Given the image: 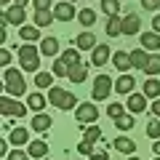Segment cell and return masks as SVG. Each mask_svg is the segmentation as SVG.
Returning <instances> with one entry per match:
<instances>
[{
  "label": "cell",
  "mask_w": 160,
  "mask_h": 160,
  "mask_svg": "<svg viewBox=\"0 0 160 160\" xmlns=\"http://www.w3.org/2000/svg\"><path fill=\"white\" fill-rule=\"evenodd\" d=\"M8 142H11L13 147H24V144H29V133H27V128H11V133H8Z\"/></svg>",
  "instance_id": "obj_18"
},
{
  "label": "cell",
  "mask_w": 160,
  "mask_h": 160,
  "mask_svg": "<svg viewBox=\"0 0 160 160\" xmlns=\"http://www.w3.org/2000/svg\"><path fill=\"white\" fill-rule=\"evenodd\" d=\"M75 46H78L80 51H93L99 43H96V38H93L91 32H83V35H78V38H75Z\"/></svg>",
  "instance_id": "obj_20"
},
{
  "label": "cell",
  "mask_w": 160,
  "mask_h": 160,
  "mask_svg": "<svg viewBox=\"0 0 160 160\" xmlns=\"http://www.w3.org/2000/svg\"><path fill=\"white\" fill-rule=\"evenodd\" d=\"M78 19H80L83 27H93V24H96V11H93V8H80Z\"/></svg>",
  "instance_id": "obj_27"
},
{
  "label": "cell",
  "mask_w": 160,
  "mask_h": 160,
  "mask_svg": "<svg viewBox=\"0 0 160 160\" xmlns=\"http://www.w3.org/2000/svg\"><path fill=\"white\" fill-rule=\"evenodd\" d=\"M128 160H142V158H136V155H131V158H128Z\"/></svg>",
  "instance_id": "obj_49"
},
{
  "label": "cell",
  "mask_w": 160,
  "mask_h": 160,
  "mask_svg": "<svg viewBox=\"0 0 160 160\" xmlns=\"http://www.w3.org/2000/svg\"><path fill=\"white\" fill-rule=\"evenodd\" d=\"M86 78H88V64L78 62V64H72V67H69V83L80 86V83H83Z\"/></svg>",
  "instance_id": "obj_13"
},
{
  "label": "cell",
  "mask_w": 160,
  "mask_h": 160,
  "mask_svg": "<svg viewBox=\"0 0 160 160\" xmlns=\"http://www.w3.org/2000/svg\"><path fill=\"white\" fill-rule=\"evenodd\" d=\"M19 64L24 72H40V48L32 43H24L19 48Z\"/></svg>",
  "instance_id": "obj_1"
},
{
  "label": "cell",
  "mask_w": 160,
  "mask_h": 160,
  "mask_svg": "<svg viewBox=\"0 0 160 160\" xmlns=\"http://www.w3.org/2000/svg\"><path fill=\"white\" fill-rule=\"evenodd\" d=\"M8 144H11L8 139H3V142H0V155H8Z\"/></svg>",
  "instance_id": "obj_45"
},
{
  "label": "cell",
  "mask_w": 160,
  "mask_h": 160,
  "mask_svg": "<svg viewBox=\"0 0 160 160\" xmlns=\"http://www.w3.org/2000/svg\"><path fill=\"white\" fill-rule=\"evenodd\" d=\"M56 22V16H53V8L51 11H35V24L38 27H48V24Z\"/></svg>",
  "instance_id": "obj_26"
},
{
  "label": "cell",
  "mask_w": 160,
  "mask_h": 160,
  "mask_svg": "<svg viewBox=\"0 0 160 160\" xmlns=\"http://www.w3.org/2000/svg\"><path fill=\"white\" fill-rule=\"evenodd\" d=\"M78 152L80 155H93V144L91 142H80L78 144Z\"/></svg>",
  "instance_id": "obj_39"
},
{
  "label": "cell",
  "mask_w": 160,
  "mask_h": 160,
  "mask_svg": "<svg viewBox=\"0 0 160 160\" xmlns=\"http://www.w3.org/2000/svg\"><path fill=\"white\" fill-rule=\"evenodd\" d=\"M48 102H51V107H59V109H78V96L59 86L48 88Z\"/></svg>",
  "instance_id": "obj_2"
},
{
  "label": "cell",
  "mask_w": 160,
  "mask_h": 160,
  "mask_svg": "<svg viewBox=\"0 0 160 160\" xmlns=\"http://www.w3.org/2000/svg\"><path fill=\"white\" fill-rule=\"evenodd\" d=\"M133 86H136V80H133L128 72H123L118 80H115V91H118L120 96H123V93H126V96H128V93H133Z\"/></svg>",
  "instance_id": "obj_11"
},
{
  "label": "cell",
  "mask_w": 160,
  "mask_h": 160,
  "mask_svg": "<svg viewBox=\"0 0 160 160\" xmlns=\"http://www.w3.org/2000/svg\"><path fill=\"white\" fill-rule=\"evenodd\" d=\"M93 160H109V155L104 152V149H93V155H91Z\"/></svg>",
  "instance_id": "obj_43"
},
{
  "label": "cell",
  "mask_w": 160,
  "mask_h": 160,
  "mask_svg": "<svg viewBox=\"0 0 160 160\" xmlns=\"http://www.w3.org/2000/svg\"><path fill=\"white\" fill-rule=\"evenodd\" d=\"M46 104H48V99L43 96V93H38V91L27 96V107L35 109V112H43V109H46Z\"/></svg>",
  "instance_id": "obj_21"
},
{
  "label": "cell",
  "mask_w": 160,
  "mask_h": 160,
  "mask_svg": "<svg viewBox=\"0 0 160 160\" xmlns=\"http://www.w3.org/2000/svg\"><path fill=\"white\" fill-rule=\"evenodd\" d=\"M147 136H149V139H160V118L149 120V126H147Z\"/></svg>",
  "instance_id": "obj_36"
},
{
  "label": "cell",
  "mask_w": 160,
  "mask_h": 160,
  "mask_svg": "<svg viewBox=\"0 0 160 160\" xmlns=\"http://www.w3.org/2000/svg\"><path fill=\"white\" fill-rule=\"evenodd\" d=\"M0 3H3V6H8V3H11V0H0Z\"/></svg>",
  "instance_id": "obj_50"
},
{
  "label": "cell",
  "mask_w": 160,
  "mask_h": 160,
  "mask_svg": "<svg viewBox=\"0 0 160 160\" xmlns=\"http://www.w3.org/2000/svg\"><path fill=\"white\" fill-rule=\"evenodd\" d=\"M3 86H6V93H8V96H16V99L27 91L24 75L19 72V69H6V72H3Z\"/></svg>",
  "instance_id": "obj_3"
},
{
  "label": "cell",
  "mask_w": 160,
  "mask_h": 160,
  "mask_svg": "<svg viewBox=\"0 0 160 160\" xmlns=\"http://www.w3.org/2000/svg\"><path fill=\"white\" fill-rule=\"evenodd\" d=\"M144 72H147L149 78H155V75L160 72V53H152V56H149V62H147V67H144Z\"/></svg>",
  "instance_id": "obj_32"
},
{
  "label": "cell",
  "mask_w": 160,
  "mask_h": 160,
  "mask_svg": "<svg viewBox=\"0 0 160 160\" xmlns=\"http://www.w3.org/2000/svg\"><path fill=\"white\" fill-rule=\"evenodd\" d=\"M123 109H128V107H123V104H118V102H115V104H109V107H107V115L115 120V118H120V115H126Z\"/></svg>",
  "instance_id": "obj_37"
},
{
  "label": "cell",
  "mask_w": 160,
  "mask_h": 160,
  "mask_svg": "<svg viewBox=\"0 0 160 160\" xmlns=\"http://www.w3.org/2000/svg\"><path fill=\"white\" fill-rule=\"evenodd\" d=\"M32 131H38V133H46L48 128H51V115H46V112H35V118H32Z\"/></svg>",
  "instance_id": "obj_16"
},
{
  "label": "cell",
  "mask_w": 160,
  "mask_h": 160,
  "mask_svg": "<svg viewBox=\"0 0 160 160\" xmlns=\"http://www.w3.org/2000/svg\"><path fill=\"white\" fill-rule=\"evenodd\" d=\"M48 155V144L46 142H29V158H46Z\"/></svg>",
  "instance_id": "obj_28"
},
{
  "label": "cell",
  "mask_w": 160,
  "mask_h": 160,
  "mask_svg": "<svg viewBox=\"0 0 160 160\" xmlns=\"http://www.w3.org/2000/svg\"><path fill=\"white\" fill-rule=\"evenodd\" d=\"M19 38L27 40V43H32V40L40 38V27L38 24H24V27H19Z\"/></svg>",
  "instance_id": "obj_22"
},
{
  "label": "cell",
  "mask_w": 160,
  "mask_h": 160,
  "mask_svg": "<svg viewBox=\"0 0 160 160\" xmlns=\"http://www.w3.org/2000/svg\"><path fill=\"white\" fill-rule=\"evenodd\" d=\"M99 139H102V128H96V126H88V128H86V133H83V142H91V144H96Z\"/></svg>",
  "instance_id": "obj_34"
},
{
  "label": "cell",
  "mask_w": 160,
  "mask_h": 160,
  "mask_svg": "<svg viewBox=\"0 0 160 160\" xmlns=\"http://www.w3.org/2000/svg\"><path fill=\"white\" fill-rule=\"evenodd\" d=\"M102 11L107 13V16H118V11H120V0H102Z\"/></svg>",
  "instance_id": "obj_33"
},
{
  "label": "cell",
  "mask_w": 160,
  "mask_h": 160,
  "mask_svg": "<svg viewBox=\"0 0 160 160\" xmlns=\"http://www.w3.org/2000/svg\"><path fill=\"white\" fill-rule=\"evenodd\" d=\"M107 62H112V51H109L107 43H99V46L91 51V64H96V67H104Z\"/></svg>",
  "instance_id": "obj_8"
},
{
  "label": "cell",
  "mask_w": 160,
  "mask_h": 160,
  "mask_svg": "<svg viewBox=\"0 0 160 160\" xmlns=\"http://www.w3.org/2000/svg\"><path fill=\"white\" fill-rule=\"evenodd\" d=\"M62 59L64 64H69V67H72V64H78L80 62V48H67V51H62Z\"/></svg>",
  "instance_id": "obj_29"
},
{
  "label": "cell",
  "mask_w": 160,
  "mask_h": 160,
  "mask_svg": "<svg viewBox=\"0 0 160 160\" xmlns=\"http://www.w3.org/2000/svg\"><path fill=\"white\" fill-rule=\"evenodd\" d=\"M0 109H3V115H6V118H24V115H27V104H22L19 102L16 96H3V102H0Z\"/></svg>",
  "instance_id": "obj_4"
},
{
  "label": "cell",
  "mask_w": 160,
  "mask_h": 160,
  "mask_svg": "<svg viewBox=\"0 0 160 160\" xmlns=\"http://www.w3.org/2000/svg\"><path fill=\"white\" fill-rule=\"evenodd\" d=\"M53 16H56V22H72L78 16V11H75V6L69 0H62V3L53 6Z\"/></svg>",
  "instance_id": "obj_7"
},
{
  "label": "cell",
  "mask_w": 160,
  "mask_h": 160,
  "mask_svg": "<svg viewBox=\"0 0 160 160\" xmlns=\"http://www.w3.org/2000/svg\"><path fill=\"white\" fill-rule=\"evenodd\" d=\"M139 43H142V48H144V51L155 53V51L160 48V35L155 32V29H152V32H144L142 38H139Z\"/></svg>",
  "instance_id": "obj_12"
},
{
  "label": "cell",
  "mask_w": 160,
  "mask_h": 160,
  "mask_svg": "<svg viewBox=\"0 0 160 160\" xmlns=\"http://www.w3.org/2000/svg\"><path fill=\"white\" fill-rule=\"evenodd\" d=\"M35 11H51V0H32Z\"/></svg>",
  "instance_id": "obj_40"
},
{
  "label": "cell",
  "mask_w": 160,
  "mask_h": 160,
  "mask_svg": "<svg viewBox=\"0 0 160 160\" xmlns=\"http://www.w3.org/2000/svg\"><path fill=\"white\" fill-rule=\"evenodd\" d=\"M96 118H99V107L93 102H83L78 109H75V120H78L80 126H91Z\"/></svg>",
  "instance_id": "obj_6"
},
{
  "label": "cell",
  "mask_w": 160,
  "mask_h": 160,
  "mask_svg": "<svg viewBox=\"0 0 160 160\" xmlns=\"http://www.w3.org/2000/svg\"><path fill=\"white\" fill-rule=\"evenodd\" d=\"M155 160H160V155H158V158H155Z\"/></svg>",
  "instance_id": "obj_51"
},
{
  "label": "cell",
  "mask_w": 160,
  "mask_h": 160,
  "mask_svg": "<svg viewBox=\"0 0 160 160\" xmlns=\"http://www.w3.org/2000/svg\"><path fill=\"white\" fill-rule=\"evenodd\" d=\"M13 3H16V6H22V8L27 6V0H13Z\"/></svg>",
  "instance_id": "obj_48"
},
{
  "label": "cell",
  "mask_w": 160,
  "mask_h": 160,
  "mask_svg": "<svg viewBox=\"0 0 160 160\" xmlns=\"http://www.w3.org/2000/svg\"><path fill=\"white\" fill-rule=\"evenodd\" d=\"M107 35H109V38L123 35V19H120V16H109L107 19Z\"/></svg>",
  "instance_id": "obj_25"
},
{
  "label": "cell",
  "mask_w": 160,
  "mask_h": 160,
  "mask_svg": "<svg viewBox=\"0 0 160 160\" xmlns=\"http://www.w3.org/2000/svg\"><path fill=\"white\" fill-rule=\"evenodd\" d=\"M112 67H118L120 72H128V69L133 67V64H131V53H126V51H115V53H112Z\"/></svg>",
  "instance_id": "obj_17"
},
{
  "label": "cell",
  "mask_w": 160,
  "mask_h": 160,
  "mask_svg": "<svg viewBox=\"0 0 160 160\" xmlns=\"http://www.w3.org/2000/svg\"><path fill=\"white\" fill-rule=\"evenodd\" d=\"M0 64H11V51H8V48L0 51Z\"/></svg>",
  "instance_id": "obj_42"
},
{
  "label": "cell",
  "mask_w": 160,
  "mask_h": 160,
  "mask_svg": "<svg viewBox=\"0 0 160 160\" xmlns=\"http://www.w3.org/2000/svg\"><path fill=\"white\" fill-rule=\"evenodd\" d=\"M115 128H120V131H131V128H133V115L126 112V115H120V118H115Z\"/></svg>",
  "instance_id": "obj_30"
},
{
  "label": "cell",
  "mask_w": 160,
  "mask_h": 160,
  "mask_svg": "<svg viewBox=\"0 0 160 160\" xmlns=\"http://www.w3.org/2000/svg\"><path fill=\"white\" fill-rule=\"evenodd\" d=\"M112 147L118 149L120 155H133V149H136V144H133V139H128V136H118L112 142Z\"/></svg>",
  "instance_id": "obj_19"
},
{
  "label": "cell",
  "mask_w": 160,
  "mask_h": 160,
  "mask_svg": "<svg viewBox=\"0 0 160 160\" xmlns=\"http://www.w3.org/2000/svg\"><path fill=\"white\" fill-rule=\"evenodd\" d=\"M40 53L56 56V53H59V40L56 38H43V40H40Z\"/></svg>",
  "instance_id": "obj_23"
},
{
  "label": "cell",
  "mask_w": 160,
  "mask_h": 160,
  "mask_svg": "<svg viewBox=\"0 0 160 160\" xmlns=\"http://www.w3.org/2000/svg\"><path fill=\"white\" fill-rule=\"evenodd\" d=\"M152 152H155V155H160V139H155V144H152Z\"/></svg>",
  "instance_id": "obj_47"
},
{
  "label": "cell",
  "mask_w": 160,
  "mask_h": 160,
  "mask_svg": "<svg viewBox=\"0 0 160 160\" xmlns=\"http://www.w3.org/2000/svg\"><path fill=\"white\" fill-rule=\"evenodd\" d=\"M144 96H147V99H158L160 96V80L158 78H149L147 80V83H144Z\"/></svg>",
  "instance_id": "obj_24"
},
{
  "label": "cell",
  "mask_w": 160,
  "mask_h": 160,
  "mask_svg": "<svg viewBox=\"0 0 160 160\" xmlns=\"http://www.w3.org/2000/svg\"><path fill=\"white\" fill-rule=\"evenodd\" d=\"M8 160H29V152H24V149H11L8 152Z\"/></svg>",
  "instance_id": "obj_38"
},
{
  "label": "cell",
  "mask_w": 160,
  "mask_h": 160,
  "mask_svg": "<svg viewBox=\"0 0 160 160\" xmlns=\"http://www.w3.org/2000/svg\"><path fill=\"white\" fill-rule=\"evenodd\" d=\"M142 6H144V11H158L160 0H142Z\"/></svg>",
  "instance_id": "obj_41"
},
{
  "label": "cell",
  "mask_w": 160,
  "mask_h": 160,
  "mask_svg": "<svg viewBox=\"0 0 160 160\" xmlns=\"http://www.w3.org/2000/svg\"><path fill=\"white\" fill-rule=\"evenodd\" d=\"M3 22H8V24H19V27H24L22 22H27V13H24V8L22 6H8L6 8V13H3Z\"/></svg>",
  "instance_id": "obj_9"
},
{
  "label": "cell",
  "mask_w": 160,
  "mask_h": 160,
  "mask_svg": "<svg viewBox=\"0 0 160 160\" xmlns=\"http://www.w3.org/2000/svg\"><path fill=\"white\" fill-rule=\"evenodd\" d=\"M69 3H75V0H69Z\"/></svg>",
  "instance_id": "obj_52"
},
{
  "label": "cell",
  "mask_w": 160,
  "mask_h": 160,
  "mask_svg": "<svg viewBox=\"0 0 160 160\" xmlns=\"http://www.w3.org/2000/svg\"><path fill=\"white\" fill-rule=\"evenodd\" d=\"M152 29H155V32L160 35V13H158V16H155V19H152Z\"/></svg>",
  "instance_id": "obj_46"
},
{
  "label": "cell",
  "mask_w": 160,
  "mask_h": 160,
  "mask_svg": "<svg viewBox=\"0 0 160 160\" xmlns=\"http://www.w3.org/2000/svg\"><path fill=\"white\" fill-rule=\"evenodd\" d=\"M149 56H152V53H149V51H144V48L139 46V48H133V51H131V64H133L136 69H142V72H144V67H147Z\"/></svg>",
  "instance_id": "obj_15"
},
{
  "label": "cell",
  "mask_w": 160,
  "mask_h": 160,
  "mask_svg": "<svg viewBox=\"0 0 160 160\" xmlns=\"http://www.w3.org/2000/svg\"><path fill=\"white\" fill-rule=\"evenodd\" d=\"M149 109H152V115H155V118H160V96L155 99V104H152Z\"/></svg>",
  "instance_id": "obj_44"
},
{
  "label": "cell",
  "mask_w": 160,
  "mask_h": 160,
  "mask_svg": "<svg viewBox=\"0 0 160 160\" xmlns=\"http://www.w3.org/2000/svg\"><path fill=\"white\" fill-rule=\"evenodd\" d=\"M139 29H142V19L136 13L123 16V35H139Z\"/></svg>",
  "instance_id": "obj_14"
},
{
  "label": "cell",
  "mask_w": 160,
  "mask_h": 160,
  "mask_svg": "<svg viewBox=\"0 0 160 160\" xmlns=\"http://www.w3.org/2000/svg\"><path fill=\"white\" fill-rule=\"evenodd\" d=\"M112 91H115V83H112V78L102 72L96 80H93V91H91V96L96 99V102H104V99H107Z\"/></svg>",
  "instance_id": "obj_5"
},
{
  "label": "cell",
  "mask_w": 160,
  "mask_h": 160,
  "mask_svg": "<svg viewBox=\"0 0 160 160\" xmlns=\"http://www.w3.org/2000/svg\"><path fill=\"white\" fill-rule=\"evenodd\" d=\"M53 83V72H35V86L38 88H51Z\"/></svg>",
  "instance_id": "obj_31"
},
{
  "label": "cell",
  "mask_w": 160,
  "mask_h": 160,
  "mask_svg": "<svg viewBox=\"0 0 160 160\" xmlns=\"http://www.w3.org/2000/svg\"><path fill=\"white\" fill-rule=\"evenodd\" d=\"M51 72L56 75V78H69V64H64L62 59H56V62H53V67H51Z\"/></svg>",
  "instance_id": "obj_35"
},
{
  "label": "cell",
  "mask_w": 160,
  "mask_h": 160,
  "mask_svg": "<svg viewBox=\"0 0 160 160\" xmlns=\"http://www.w3.org/2000/svg\"><path fill=\"white\" fill-rule=\"evenodd\" d=\"M126 107H128V112L131 115H139V112H144L147 109V96L144 93H128V99H126Z\"/></svg>",
  "instance_id": "obj_10"
}]
</instances>
